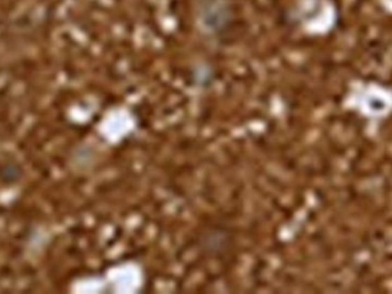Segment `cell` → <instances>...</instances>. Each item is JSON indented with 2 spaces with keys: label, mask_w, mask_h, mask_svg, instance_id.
Here are the masks:
<instances>
[{
  "label": "cell",
  "mask_w": 392,
  "mask_h": 294,
  "mask_svg": "<svg viewBox=\"0 0 392 294\" xmlns=\"http://www.w3.org/2000/svg\"><path fill=\"white\" fill-rule=\"evenodd\" d=\"M232 237L227 234L224 229H210L202 237V248L211 254H222L225 251L230 250Z\"/></svg>",
  "instance_id": "6da1fadb"
}]
</instances>
